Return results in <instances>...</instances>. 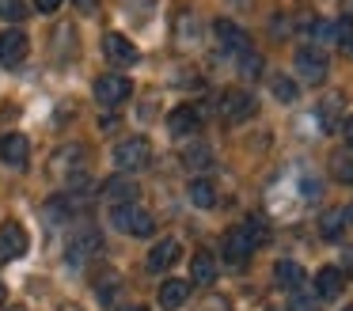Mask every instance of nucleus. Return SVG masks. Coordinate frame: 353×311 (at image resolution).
<instances>
[{
	"label": "nucleus",
	"instance_id": "obj_1",
	"mask_svg": "<svg viewBox=\"0 0 353 311\" xmlns=\"http://www.w3.org/2000/svg\"><path fill=\"white\" fill-rule=\"evenodd\" d=\"M110 224L125 235H137V239H145V235L156 232L152 212L141 209V205H114V209H110Z\"/></svg>",
	"mask_w": 353,
	"mask_h": 311
},
{
	"label": "nucleus",
	"instance_id": "obj_2",
	"mask_svg": "<svg viewBox=\"0 0 353 311\" xmlns=\"http://www.w3.org/2000/svg\"><path fill=\"white\" fill-rule=\"evenodd\" d=\"M148 159H152V144H148L145 137H125V141H118V148H114V167L118 171H125V174L145 171Z\"/></svg>",
	"mask_w": 353,
	"mask_h": 311
},
{
	"label": "nucleus",
	"instance_id": "obj_3",
	"mask_svg": "<svg viewBox=\"0 0 353 311\" xmlns=\"http://www.w3.org/2000/svg\"><path fill=\"white\" fill-rule=\"evenodd\" d=\"M221 118L228 121V126H239V121H251L254 114H259V99L251 95V91H239V88H232V91H224L221 95Z\"/></svg>",
	"mask_w": 353,
	"mask_h": 311
},
{
	"label": "nucleus",
	"instance_id": "obj_4",
	"mask_svg": "<svg viewBox=\"0 0 353 311\" xmlns=\"http://www.w3.org/2000/svg\"><path fill=\"white\" fill-rule=\"evenodd\" d=\"M292 65H296V76L304 83H323L327 80V72H330V61H327V53L319 50V46H300L296 50V57H292Z\"/></svg>",
	"mask_w": 353,
	"mask_h": 311
},
{
	"label": "nucleus",
	"instance_id": "obj_5",
	"mask_svg": "<svg viewBox=\"0 0 353 311\" xmlns=\"http://www.w3.org/2000/svg\"><path fill=\"white\" fill-rule=\"evenodd\" d=\"M130 95H133V83H130V76H122V72H107V76L95 80V99H99L103 106H118Z\"/></svg>",
	"mask_w": 353,
	"mask_h": 311
},
{
	"label": "nucleus",
	"instance_id": "obj_6",
	"mask_svg": "<svg viewBox=\"0 0 353 311\" xmlns=\"http://www.w3.org/2000/svg\"><path fill=\"white\" fill-rule=\"evenodd\" d=\"M27 247H31V239H27V232L16 224V220L0 224V262H16V258H23Z\"/></svg>",
	"mask_w": 353,
	"mask_h": 311
},
{
	"label": "nucleus",
	"instance_id": "obj_7",
	"mask_svg": "<svg viewBox=\"0 0 353 311\" xmlns=\"http://www.w3.org/2000/svg\"><path fill=\"white\" fill-rule=\"evenodd\" d=\"M99 247H103V235H99V228L84 224V228H77V235L69 239V250H65V254H69V262H72V265H80L84 258H92Z\"/></svg>",
	"mask_w": 353,
	"mask_h": 311
},
{
	"label": "nucleus",
	"instance_id": "obj_8",
	"mask_svg": "<svg viewBox=\"0 0 353 311\" xmlns=\"http://www.w3.org/2000/svg\"><path fill=\"white\" fill-rule=\"evenodd\" d=\"M50 167H54L57 174H84L88 167V148L84 144H65V148H57L54 156H50Z\"/></svg>",
	"mask_w": 353,
	"mask_h": 311
},
{
	"label": "nucleus",
	"instance_id": "obj_9",
	"mask_svg": "<svg viewBox=\"0 0 353 311\" xmlns=\"http://www.w3.org/2000/svg\"><path fill=\"white\" fill-rule=\"evenodd\" d=\"M27 30H19V27H8V30H0V65H8V68H16L19 61L27 57Z\"/></svg>",
	"mask_w": 353,
	"mask_h": 311
},
{
	"label": "nucleus",
	"instance_id": "obj_10",
	"mask_svg": "<svg viewBox=\"0 0 353 311\" xmlns=\"http://www.w3.org/2000/svg\"><path fill=\"white\" fill-rule=\"evenodd\" d=\"M213 34H216V42H221V50H228V53H243V50H251V38H247V30L239 27V23H232V19H216L213 23Z\"/></svg>",
	"mask_w": 353,
	"mask_h": 311
},
{
	"label": "nucleus",
	"instance_id": "obj_11",
	"mask_svg": "<svg viewBox=\"0 0 353 311\" xmlns=\"http://www.w3.org/2000/svg\"><path fill=\"white\" fill-rule=\"evenodd\" d=\"M254 239L247 235V228H232L228 235H224V262H232V265H243L247 258L254 254Z\"/></svg>",
	"mask_w": 353,
	"mask_h": 311
},
{
	"label": "nucleus",
	"instance_id": "obj_12",
	"mask_svg": "<svg viewBox=\"0 0 353 311\" xmlns=\"http://www.w3.org/2000/svg\"><path fill=\"white\" fill-rule=\"evenodd\" d=\"M168 133L171 137H198L201 133V114L194 110V106H175V110L168 114Z\"/></svg>",
	"mask_w": 353,
	"mask_h": 311
},
{
	"label": "nucleus",
	"instance_id": "obj_13",
	"mask_svg": "<svg viewBox=\"0 0 353 311\" xmlns=\"http://www.w3.org/2000/svg\"><path fill=\"white\" fill-rule=\"evenodd\" d=\"M103 57H107L110 65H118V68H130L133 61H137V46H133L125 34H107L103 38Z\"/></svg>",
	"mask_w": 353,
	"mask_h": 311
},
{
	"label": "nucleus",
	"instance_id": "obj_14",
	"mask_svg": "<svg viewBox=\"0 0 353 311\" xmlns=\"http://www.w3.org/2000/svg\"><path fill=\"white\" fill-rule=\"evenodd\" d=\"M0 159L8 167H27V159H31V144H27L23 133H4L0 137Z\"/></svg>",
	"mask_w": 353,
	"mask_h": 311
},
{
	"label": "nucleus",
	"instance_id": "obj_15",
	"mask_svg": "<svg viewBox=\"0 0 353 311\" xmlns=\"http://www.w3.org/2000/svg\"><path fill=\"white\" fill-rule=\"evenodd\" d=\"M179 254H183L179 239H160L152 250H148V273H163V270H171Z\"/></svg>",
	"mask_w": 353,
	"mask_h": 311
},
{
	"label": "nucleus",
	"instance_id": "obj_16",
	"mask_svg": "<svg viewBox=\"0 0 353 311\" xmlns=\"http://www.w3.org/2000/svg\"><path fill=\"white\" fill-rule=\"evenodd\" d=\"M345 285V273L338 270V265H323L319 273H315V296L319 300H334L338 292H342Z\"/></svg>",
	"mask_w": 353,
	"mask_h": 311
},
{
	"label": "nucleus",
	"instance_id": "obj_17",
	"mask_svg": "<svg viewBox=\"0 0 353 311\" xmlns=\"http://www.w3.org/2000/svg\"><path fill=\"white\" fill-rule=\"evenodd\" d=\"M99 190H103V197H107L110 205H133V197H137V182L125 179V174H122V179H118V174H114V179H107Z\"/></svg>",
	"mask_w": 353,
	"mask_h": 311
},
{
	"label": "nucleus",
	"instance_id": "obj_18",
	"mask_svg": "<svg viewBox=\"0 0 353 311\" xmlns=\"http://www.w3.org/2000/svg\"><path fill=\"white\" fill-rule=\"evenodd\" d=\"M304 277H307V273H304V265H300V262H292V258H281V262L274 265V281H277L281 288H289V292L304 288Z\"/></svg>",
	"mask_w": 353,
	"mask_h": 311
},
{
	"label": "nucleus",
	"instance_id": "obj_19",
	"mask_svg": "<svg viewBox=\"0 0 353 311\" xmlns=\"http://www.w3.org/2000/svg\"><path fill=\"white\" fill-rule=\"evenodd\" d=\"M190 281L194 285H213L216 281V258L209 254V250H198V254L190 258Z\"/></svg>",
	"mask_w": 353,
	"mask_h": 311
},
{
	"label": "nucleus",
	"instance_id": "obj_20",
	"mask_svg": "<svg viewBox=\"0 0 353 311\" xmlns=\"http://www.w3.org/2000/svg\"><path fill=\"white\" fill-rule=\"evenodd\" d=\"M186 300H190V285H186V281H163L160 285V308L179 311Z\"/></svg>",
	"mask_w": 353,
	"mask_h": 311
},
{
	"label": "nucleus",
	"instance_id": "obj_21",
	"mask_svg": "<svg viewBox=\"0 0 353 311\" xmlns=\"http://www.w3.org/2000/svg\"><path fill=\"white\" fill-rule=\"evenodd\" d=\"M342 232H345V212L342 209H327L319 217V235L334 243V239H342Z\"/></svg>",
	"mask_w": 353,
	"mask_h": 311
},
{
	"label": "nucleus",
	"instance_id": "obj_22",
	"mask_svg": "<svg viewBox=\"0 0 353 311\" xmlns=\"http://www.w3.org/2000/svg\"><path fill=\"white\" fill-rule=\"evenodd\" d=\"M270 91H274V99L277 103H296L300 99V83L292 80V76H270Z\"/></svg>",
	"mask_w": 353,
	"mask_h": 311
},
{
	"label": "nucleus",
	"instance_id": "obj_23",
	"mask_svg": "<svg viewBox=\"0 0 353 311\" xmlns=\"http://www.w3.org/2000/svg\"><path fill=\"white\" fill-rule=\"evenodd\" d=\"M236 68H239V76H243V80H259L262 68H266V61H262L259 50H243L236 57Z\"/></svg>",
	"mask_w": 353,
	"mask_h": 311
},
{
	"label": "nucleus",
	"instance_id": "obj_24",
	"mask_svg": "<svg viewBox=\"0 0 353 311\" xmlns=\"http://www.w3.org/2000/svg\"><path fill=\"white\" fill-rule=\"evenodd\" d=\"M190 201L198 205V209H213L216 205V186L209 179H194L190 182Z\"/></svg>",
	"mask_w": 353,
	"mask_h": 311
},
{
	"label": "nucleus",
	"instance_id": "obj_25",
	"mask_svg": "<svg viewBox=\"0 0 353 311\" xmlns=\"http://www.w3.org/2000/svg\"><path fill=\"white\" fill-rule=\"evenodd\" d=\"M342 106H345V99H342V91H334V95H327V99H323V103H319V121H323V126H334V121H338V114H342Z\"/></svg>",
	"mask_w": 353,
	"mask_h": 311
},
{
	"label": "nucleus",
	"instance_id": "obj_26",
	"mask_svg": "<svg viewBox=\"0 0 353 311\" xmlns=\"http://www.w3.org/2000/svg\"><path fill=\"white\" fill-rule=\"evenodd\" d=\"M330 171H334V179H338V182L353 186V156H350V152H338V156L330 159Z\"/></svg>",
	"mask_w": 353,
	"mask_h": 311
},
{
	"label": "nucleus",
	"instance_id": "obj_27",
	"mask_svg": "<svg viewBox=\"0 0 353 311\" xmlns=\"http://www.w3.org/2000/svg\"><path fill=\"white\" fill-rule=\"evenodd\" d=\"M183 163L186 167H213V152H209L205 144H190V148L183 152Z\"/></svg>",
	"mask_w": 353,
	"mask_h": 311
},
{
	"label": "nucleus",
	"instance_id": "obj_28",
	"mask_svg": "<svg viewBox=\"0 0 353 311\" xmlns=\"http://www.w3.org/2000/svg\"><path fill=\"white\" fill-rule=\"evenodd\" d=\"M334 46L353 50V15H338L334 19Z\"/></svg>",
	"mask_w": 353,
	"mask_h": 311
},
{
	"label": "nucleus",
	"instance_id": "obj_29",
	"mask_svg": "<svg viewBox=\"0 0 353 311\" xmlns=\"http://www.w3.org/2000/svg\"><path fill=\"white\" fill-rule=\"evenodd\" d=\"M23 15H27V4H23V0H0V19L19 23Z\"/></svg>",
	"mask_w": 353,
	"mask_h": 311
},
{
	"label": "nucleus",
	"instance_id": "obj_30",
	"mask_svg": "<svg viewBox=\"0 0 353 311\" xmlns=\"http://www.w3.org/2000/svg\"><path fill=\"white\" fill-rule=\"evenodd\" d=\"M289 311H323V303H319V296L292 292V300H289Z\"/></svg>",
	"mask_w": 353,
	"mask_h": 311
},
{
	"label": "nucleus",
	"instance_id": "obj_31",
	"mask_svg": "<svg viewBox=\"0 0 353 311\" xmlns=\"http://www.w3.org/2000/svg\"><path fill=\"white\" fill-rule=\"evenodd\" d=\"M114 288H122V281H118L114 273H110V277H103V281H99V300L110 303V300H114Z\"/></svg>",
	"mask_w": 353,
	"mask_h": 311
},
{
	"label": "nucleus",
	"instance_id": "obj_32",
	"mask_svg": "<svg viewBox=\"0 0 353 311\" xmlns=\"http://www.w3.org/2000/svg\"><path fill=\"white\" fill-rule=\"evenodd\" d=\"M247 235H251L254 239V247H262V243H266V224H262V220H247Z\"/></svg>",
	"mask_w": 353,
	"mask_h": 311
},
{
	"label": "nucleus",
	"instance_id": "obj_33",
	"mask_svg": "<svg viewBox=\"0 0 353 311\" xmlns=\"http://www.w3.org/2000/svg\"><path fill=\"white\" fill-rule=\"evenodd\" d=\"M198 311H232V303L228 300H224V296H209V300L205 303H201V308Z\"/></svg>",
	"mask_w": 353,
	"mask_h": 311
},
{
	"label": "nucleus",
	"instance_id": "obj_34",
	"mask_svg": "<svg viewBox=\"0 0 353 311\" xmlns=\"http://www.w3.org/2000/svg\"><path fill=\"white\" fill-rule=\"evenodd\" d=\"M338 129H342V141H345V148H353V114H350V118H345Z\"/></svg>",
	"mask_w": 353,
	"mask_h": 311
},
{
	"label": "nucleus",
	"instance_id": "obj_35",
	"mask_svg": "<svg viewBox=\"0 0 353 311\" xmlns=\"http://www.w3.org/2000/svg\"><path fill=\"white\" fill-rule=\"evenodd\" d=\"M61 4H65V0H34V8H39V12H46V15H54Z\"/></svg>",
	"mask_w": 353,
	"mask_h": 311
},
{
	"label": "nucleus",
	"instance_id": "obj_36",
	"mask_svg": "<svg viewBox=\"0 0 353 311\" xmlns=\"http://www.w3.org/2000/svg\"><path fill=\"white\" fill-rule=\"evenodd\" d=\"M342 273H353V247L342 250Z\"/></svg>",
	"mask_w": 353,
	"mask_h": 311
},
{
	"label": "nucleus",
	"instance_id": "obj_37",
	"mask_svg": "<svg viewBox=\"0 0 353 311\" xmlns=\"http://www.w3.org/2000/svg\"><path fill=\"white\" fill-rule=\"evenodd\" d=\"M72 4H77L80 12H95V8H99V0H72Z\"/></svg>",
	"mask_w": 353,
	"mask_h": 311
},
{
	"label": "nucleus",
	"instance_id": "obj_38",
	"mask_svg": "<svg viewBox=\"0 0 353 311\" xmlns=\"http://www.w3.org/2000/svg\"><path fill=\"white\" fill-rule=\"evenodd\" d=\"M342 212H345V224H353V201H350V205H345V209H342Z\"/></svg>",
	"mask_w": 353,
	"mask_h": 311
},
{
	"label": "nucleus",
	"instance_id": "obj_39",
	"mask_svg": "<svg viewBox=\"0 0 353 311\" xmlns=\"http://www.w3.org/2000/svg\"><path fill=\"white\" fill-rule=\"evenodd\" d=\"M4 296H8V288H4V281H0V308H4Z\"/></svg>",
	"mask_w": 353,
	"mask_h": 311
},
{
	"label": "nucleus",
	"instance_id": "obj_40",
	"mask_svg": "<svg viewBox=\"0 0 353 311\" xmlns=\"http://www.w3.org/2000/svg\"><path fill=\"white\" fill-rule=\"evenodd\" d=\"M8 311H27V308H8Z\"/></svg>",
	"mask_w": 353,
	"mask_h": 311
},
{
	"label": "nucleus",
	"instance_id": "obj_41",
	"mask_svg": "<svg viewBox=\"0 0 353 311\" xmlns=\"http://www.w3.org/2000/svg\"><path fill=\"white\" fill-rule=\"evenodd\" d=\"M130 311H145V308H130Z\"/></svg>",
	"mask_w": 353,
	"mask_h": 311
},
{
	"label": "nucleus",
	"instance_id": "obj_42",
	"mask_svg": "<svg viewBox=\"0 0 353 311\" xmlns=\"http://www.w3.org/2000/svg\"><path fill=\"white\" fill-rule=\"evenodd\" d=\"M345 311H353V308H345Z\"/></svg>",
	"mask_w": 353,
	"mask_h": 311
},
{
	"label": "nucleus",
	"instance_id": "obj_43",
	"mask_svg": "<svg viewBox=\"0 0 353 311\" xmlns=\"http://www.w3.org/2000/svg\"><path fill=\"white\" fill-rule=\"evenodd\" d=\"M350 53H353V50H350Z\"/></svg>",
	"mask_w": 353,
	"mask_h": 311
},
{
	"label": "nucleus",
	"instance_id": "obj_44",
	"mask_svg": "<svg viewBox=\"0 0 353 311\" xmlns=\"http://www.w3.org/2000/svg\"><path fill=\"white\" fill-rule=\"evenodd\" d=\"M69 311H72V308H69Z\"/></svg>",
	"mask_w": 353,
	"mask_h": 311
}]
</instances>
